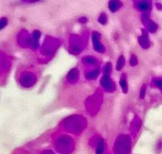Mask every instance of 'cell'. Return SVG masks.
<instances>
[{
	"mask_svg": "<svg viewBox=\"0 0 162 154\" xmlns=\"http://www.w3.org/2000/svg\"><path fill=\"white\" fill-rule=\"evenodd\" d=\"M143 35L139 37V43L141 44V46L144 48H148L149 47V39H148V34L143 30Z\"/></svg>",
	"mask_w": 162,
	"mask_h": 154,
	"instance_id": "cell-1",
	"label": "cell"
},
{
	"mask_svg": "<svg viewBox=\"0 0 162 154\" xmlns=\"http://www.w3.org/2000/svg\"><path fill=\"white\" fill-rule=\"evenodd\" d=\"M138 7L141 10H151V2H149V1L138 2Z\"/></svg>",
	"mask_w": 162,
	"mask_h": 154,
	"instance_id": "cell-2",
	"label": "cell"
},
{
	"mask_svg": "<svg viewBox=\"0 0 162 154\" xmlns=\"http://www.w3.org/2000/svg\"><path fill=\"white\" fill-rule=\"evenodd\" d=\"M120 5H121V3L118 2V1H111L109 4L110 10H112V12H115L118 8H120Z\"/></svg>",
	"mask_w": 162,
	"mask_h": 154,
	"instance_id": "cell-3",
	"label": "cell"
},
{
	"mask_svg": "<svg viewBox=\"0 0 162 154\" xmlns=\"http://www.w3.org/2000/svg\"><path fill=\"white\" fill-rule=\"evenodd\" d=\"M120 85L122 87V89H123V91L126 93L128 91V86H127V82H126V79H125V76H123L121 80H120Z\"/></svg>",
	"mask_w": 162,
	"mask_h": 154,
	"instance_id": "cell-4",
	"label": "cell"
},
{
	"mask_svg": "<svg viewBox=\"0 0 162 154\" xmlns=\"http://www.w3.org/2000/svg\"><path fill=\"white\" fill-rule=\"evenodd\" d=\"M124 57L123 56H120L119 59H118V62H117V66H116V69L117 71H120L122 69V67L124 66Z\"/></svg>",
	"mask_w": 162,
	"mask_h": 154,
	"instance_id": "cell-5",
	"label": "cell"
},
{
	"mask_svg": "<svg viewBox=\"0 0 162 154\" xmlns=\"http://www.w3.org/2000/svg\"><path fill=\"white\" fill-rule=\"evenodd\" d=\"M150 22V24H149V30L151 31V32H155L156 30V29H157V26L154 23L153 21H149Z\"/></svg>",
	"mask_w": 162,
	"mask_h": 154,
	"instance_id": "cell-6",
	"label": "cell"
},
{
	"mask_svg": "<svg viewBox=\"0 0 162 154\" xmlns=\"http://www.w3.org/2000/svg\"><path fill=\"white\" fill-rule=\"evenodd\" d=\"M96 151H97V154H102V152H103V142L102 141L99 143L98 148H97Z\"/></svg>",
	"mask_w": 162,
	"mask_h": 154,
	"instance_id": "cell-7",
	"label": "cell"
},
{
	"mask_svg": "<svg viewBox=\"0 0 162 154\" xmlns=\"http://www.w3.org/2000/svg\"><path fill=\"white\" fill-rule=\"evenodd\" d=\"M130 64H131V66H135L137 64V59H136L135 56H132L131 61H130Z\"/></svg>",
	"mask_w": 162,
	"mask_h": 154,
	"instance_id": "cell-8",
	"label": "cell"
},
{
	"mask_svg": "<svg viewBox=\"0 0 162 154\" xmlns=\"http://www.w3.org/2000/svg\"><path fill=\"white\" fill-rule=\"evenodd\" d=\"M6 24H7V20H6L5 18H3V19L0 20V29L4 28V27L6 26Z\"/></svg>",
	"mask_w": 162,
	"mask_h": 154,
	"instance_id": "cell-9",
	"label": "cell"
},
{
	"mask_svg": "<svg viewBox=\"0 0 162 154\" xmlns=\"http://www.w3.org/2000/svg\"><path fill=\"white\" fill-rule=\"evenodd\" d=\"M155 82H156V86H157L158 87H161L162 89V79H156L155 80Z\"/></svg>",
	"mask_w": 162,
	"mask_h": 154,
	"instance_id": "cell-10",
	"label": "cell"
},
{
	"mask_svg": "<svg viewBox=\"0 0 162 154\" xmlns=\"http://www.w3.org/2000/svg\"><path fill=\"white\" fill-rule=\"evenodd\" d=\"M99 22H100V23H102V24H105L106 23V16L104 14H102L101 17L99 18Z\"/></svg>",
	"mask_w": 162,
	"mask_h": 154,
	"instance_id": "cell-11",
	"label": "cell"
},
{
	"mask_svg": "<svg viewBox=\"0 0 162 154\" xmlns=\"http://www.w3.org/2000/svg\"><path fill=\"white\" fill-rule=\"evenodd\" d=\"M145 95V86H143V87L141 89V92H140V98H144Z\"/></svg>",
	"mask_w": 162,
	"mask_h": 154,
	"instance_id": "cell-12",
	"label": "cell"
}]
</instances>
